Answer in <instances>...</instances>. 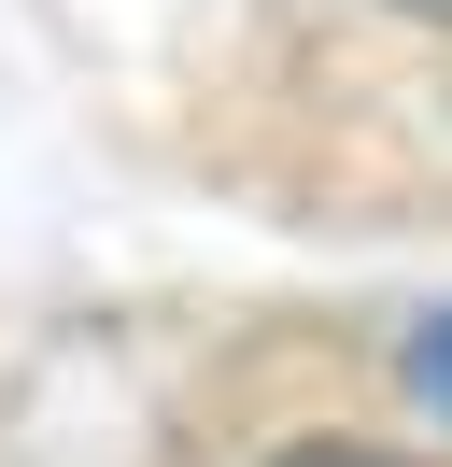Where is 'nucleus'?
<instances>
[{
  "mask_svg": "<svg viewBox=\"0 0 452 467\" xmlns=\"http://www.w3.org/2000/svg\"><path fill=\"white\" fill-rule=\"evenodd\" d=\"M396 368H410V397H424V410H438V425H452V312H424Z\"/></svg>",
  "mask_w": 452,
  "mask_h": 467,
  "instance_id": "f257e3e1",
  "label": "nucleus"
},
{
  "mask_svg": "<svg viewBox=\"0 0 452 467\" xmlns=\"http://www.w3.org/2000/svg\"><path fill=\"white\" fill-rule=\"evenodd\" d=\"M269 467H410V453H382V439H297V453H269Z\"/></svg>",
  "mask_w": 452,
  "mask_h": 467,
  "instance_id": "f03ea898",
  "label": "nucleus"
},
{
  "mask_svg": "<svg viewBox=\"0 0 452 467\" xmlns=\"http://www.w3.org/2000/svg\"><path fill=\"white\" fill-rule=\"evenodd\" d=\"M396 15H438V29H452V0H396Z\"/></svg>",
  "mask_w": 452,
  "mask_h": 467,
  "instance_id": "7ed1b4c3",
  "label": "nucleus"
}]
</instances>
